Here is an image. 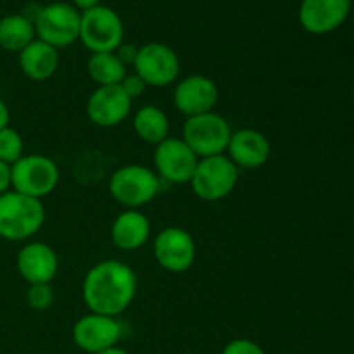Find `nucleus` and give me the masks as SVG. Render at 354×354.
<instances>
[{
    "label": "nucleus",
    "mask_w": 354,
    "mask_h": 354,
    "mask_svg": "<svg viewBox=\"0 0 354 354\" xmlns=\"http://www.w3.org/2000/svg\"><path fill=\"white\" fill-rule=\"evenodd\" d=\"M138 280L131 266L118 259H102L86 272L82 296L90 313L120 317L137 296Z\"/></svg>",
    "instance_id": "f257e3e1"
},
{
    "label": "nucleus",
    "mask_w": 354,
    "mask_h": 354,
    "mask_svg": "<svg viewBox=\"0 0 354 354\" xmlns=\"http://www.w3.org/2000/svg\"><path fill=\"white\" fill-rule=\"evenodd\" d=\"M45 223L41 201L9 192L0 196V237L10 242H23L40 232Z\"/></svg>",
    "instance_id": "f03ea898"
},
{
    "label": "nucleus",
    "mask_w": 354,
    "mask_h": 354,
    "mask_svg": "<svg viewBox=\"0 0 354 354\" xmlns=\"http://www.w3.org/2000/svg\"><path fill=\"white\" fill-rule=\"evenodd\" d=\"M161 190V178L144 165H124L109 178V194L124 209H138L152 203Z\"/></svg>",
    "instance_id": "7ed1b4c3"
},
{
    "label": "nucleus",
    "mask_w": 354,
    "mask_h": 354,
    "mask_svg": "<svg viewBox=\"0 0 354 354\" xmlns=\"http://www.w3.org/2000/svg\"><path fill=\"white\" fill-rule=\"evenodd\" d=\"M59 178L55 161L44 154H24L10 166V190L38 201L54 192Z\"/></svg>",
    "instance_id": "20e7f679"
},
{
    "label": "nucleus",
    "mask_w": 354,
    "mask_h": 354,
    "mask_svg": "<svg viewBox=\"0 0 354 354\" xmlns=\"http://www.w3.org/2000/svg\"><path fill=\"white\" fill-rule=\"evenodd\" d=\"M239 182V168L227 154L199 159L190 187L199 199L218 203L230 196Z\"/></svg>",
    "instance_id": "39448f33"
},
{
    "label": "nucleus",
    "mask_w": 354,
    "mask_h": 354,
    "mask_svg": "<svg viewBox=\"0 0 354 354\" xmlns=\"http://www.w3.org/2000/svg\"><path fill=\"white\" fill-rule=\"evenodd\" d=\"M80 21L82 12L73 3H48L35 16V33L38 40L59 50L80 40Z\"/></svg>",
    "instance_id": "423d86ee"
},
{
    "label": "nucleus",
    "mask_w": 354,
    "mask_h": 354,
    "mask_svg": "<svg viewBox=\"0 0 354 354\" xmlns=\"http://www.w3.org/2000/svg\"><path fill=\"white\" fill-rule=\"evenodd\" d=\"M232 127L218 113H206L201 116L187 118L182 130V140L194 151L199 159L220 156L227 152L232 137Z\"/></svg>",
    "instance_id": "0eeeda50"
},
{
    "label": "nucleus",
    "mask_w": 354,
    "mask_h": 354,
    "mask_svg": "<svg viewBox=\"0 0 354 354\" xmlns=\"http://www.w3.org/2000/svg\"><path fill=\"white\" fill-rule=\"evenodd\" d=\"M124 26L120 14L111 7L97 6L82 12L80 41L92 54L116 52L123 45Z\"/></svg>",
    "instance_id": "6e6552de"
},
{
    "label": "nucleus",
    "mask_w": 354,
    "mask_h": 354,
    "mask_svg": "<svg viewBox=\"0 0 354 354\" xmlns=\"http://www.w3.org/2000/svg\"><path fill=\"white\" fill-rule=\"evenodd\" d=\"M133 68L145 85L162 88L173 85L178 78L180 59L169 45L149 41L137 50Z\"/></svg>",
    "instance_id": "1a4fd4ad"
},
{
    "label": "nucleus",
    "mask_w": 354,
    "mask_h": 354,
    "mask_svg": "<svg viewBox=\"0 0 354 354\" xmlns=\"http://www.w3.org/2000/svg\"><path fill=\"white\" fill-rule=\"evenodd\" d=\"M154 259L162 270L169 273H183L192 268L197 256L196 241L180 227H166L159 232L152 242Z\"/></svg>",
    "instance_id": "9d476101"
},
{
    "label": "nucleus",
    "mask_w": 354,
    "mask_h": 354,
    "mask_svg": "<svg viewBox=\"0 0 354 354\" xmlns=\"http://www.w3.org/2000/svg\"><path fill=\"white\" fill-rule=\"evenodd\" d=\"M199 158L192 149L176 137H168L154 149V171L161 182L185 185L192 180Z\"/></svg>",
    "instance_id": "9b49d317"
},
{
    "label": "nucleus",
    "mask_w": 354,
    "mask_h": 354,
    "mask_svg": "<svg viewBox=\"0 0 354 354\" xmlns=\"http://www.w3.org/2000/svg\"><path fill=\"white\" fill-rule=\"evenodd\" d=\"M220 99L218 85L204 75H192L180 80L173 92V104L183 116L194 118L213 113Z\"/></svg>",
    "instance_id": "f8f14e48"
},
{
    "label": "nucleus",
    "mask_w": 354,
    "mask_h": 354,
    "mask_svg": "<svg viewBox=\"0 0 354 354\" xmlns=\"http://www.w3.org/2000/svg\"><path fill=\"white\" fill-rule=\"evenodd\" d=\"M121 339V325L116 318L88 313L73 327V342L88 354H97L118 346Z\"/></svg>",
    "instance_id": "ddd939ff"
},
{
    "label": "nucleus",
    "mask_w": 354,
    "mask_h": 354,
    "mask_svg": "<svg viewBox=\"0 0 354 354\" xmlns=\"http://www.w3.org/2000/svg\"><path fill=\"white\" fill-rule=\"evenodd\" d=\"M133 100L120 85L97 86L86 100V116L95 127L114 128L123 123L131 113Z\"/></svg>",
    "instance_id": "4468645a"
},
{
    "label": "nucleus",
    "mask_w": 354,
    "mask_h": 354,
    "mask_svg": "<svg viewBox=\"0 0 354 354\" xmlns=\"http://www.w3.org/2000/svg\"><path fill=\"white\" fill-rule=\"evenodd\" d=\"M351 12V0H303L299 23L308 33L327 35L341 28Z\"/></svg>",
    "instance_id": "2eb2a0df"
},
{
    "label": "nucleus",
    "mask_w": 354,
    "mask_h": 354,
    "mask_svg": "<svg viewBox=\"0 0 354 354\" xmlns=\"http://www.w3.org/2000/svg\"><path fill=\"white\" fill-rule=\"evenodd\" d=\"M225 154L239 169H258L265 166L272 156V144L259 130L242 128L232 133Z\"/></svg>",
    "instance_id": "dca6fc26"
},
{
    "label": "nucleus",
    "mask_w": 354,
    "mask_h": 354,
    "mask_svg": "<svg viewBox=\"0 0 354 354\" xmlns=\"http://www.w3.org/2000/svg\"><path fill=\"white\" fill-rule=\"evenodd\" d=\"M16 266L28 286L50 283L59 270L57 252L45 242H30L17 252Z\"/></svg>",
    "instance_id": "f3484780"
},
{
    "label": "nucleus",
    "mask_w": 354,
    "mask_h": 354,
    "mask_svg": "<svg viewBox=\"0 0 354 354\" xmlns=\"http://www.w3.org/2000/svg\"><path fill=\"white\" fill-rule=\"evenodd\" d=\"M151 237V221L140 209H124L111 225V241L120 251H138Z\"/></svg>",
    "instance_id": "a211bd4d"
},
{
    "label": "nucleus",
    "mask_w": 354,
    "mask_h": 354,
    "mask_svg": "<svg viewBox=\"0 0 354 354\" xmlns=\"http://www.w3.org/2000/svg\"><path fill=\"white\" fill-rule=\"evenodd\" d=\"M17 55H19V68L23 75L33 82H45L52 78L59 68L57 48L38 38H35Z\"/></svg>",
    "instance_id": "6ab92c4d"
},
{
    "label": "nucleus",
    "mask_w": 354,
    "mask_h": 354,
    "mask_svg": "<svg viewBox=\"0 0 354 354\" xmlns=\"http://www.w3.org/2000/svg\"><path fill=\"white\" fill-rule=\"evenodd\" d=\"M133 130L145 144L158 145L169 137V120L158 106H144L135 113Z\"/></svg>",
    "instance_id": "aec40b11"
},
{
    "label": "nucleus",
    "mask_w": 354,
    "mask_h": 354,
    "mask_svg": "<svg viewBox=\"0 0 354 354\" xmlns=\"http://www.w3.org/2000/svg\"><path fill=\"white\" fill-rule=\"evenodd\" d=\"M37 38L33 19L24 14H9L0 19V47L3 50L17 52Z\"/></svg>",
    "instance_id": "412c9836"
},
{
    "label": "nucleus",
    "mask_w": 354,
    "mask_h": 354,
    "mask_svg": "<svg viewBox=\"0 0 354 354\" xmlns=\"http://www.w3.org/2000/svg\"><path fill=\"white\" fill-rule=\"evenodd\" d=\"M86 73L97 86L120 85L127 76V66L116 52H99L92 54L86 61Z\"/></svg>",
    "instance_id": "4be33fe9"
},
{
    "label": "nucleus",
    "mask_w": 354,
    "mask_h": 354,
    "mask_svg": "<svg viewBox=\"0 0 354 354\" xmlns=\"http://www.w3.org/2000/svg\"><path fill=\"white\" fill-rule=\"evenodd\" d=\"M24 156V140L14 128L7 127L0 130V161L12 166Z\"/></svg>",
    "instance_id": "5701e85b"
},
{
    "label": "nucleus",
    "mask_w": 354,
    "mask_h": 354,
    "mask_svg": "<svg viewBox=\"0 0 354 354\" xmlns=\"http://www.w3.org/2000/svg\"><path fill=\"white\" fill-rule=\"evenodd\" d=\"M55 294L50 283H33L26 290V303L31 310L45 311L54 304Z\"/></svg>",
    "instance_id": "b1692460"
},
{
    "label": "nucleus",
    "mask_w": 354,
    "mask_h": 354,
    "mask_svg": "<svg viewBox=\"0 0 354 354\" xmlns=\"http://www.w3.org/2000/svg\"><path fill=\"white\" fill-rule=\"evenodd\" d=\"M221 354H266L265 349L249 339H234L223 348Z\"/></svg>",
    "instance_id": "393cba45"
},
{
    "label": "nucleus",
    "mask_w": 354,
    "mask_h": 354,
    "mask_svg": "<svg viewBox=\"0 0 354 354\" xmlns=\"http://www.w3.org/2000/svg\"><path fill=\"white\" fill-rule=\"evenodd\" d=\"M120 86L131 100L138 99V97L145 92V88H147L145 82L137 75V73H131V75L130 73H127V76H124L123 82L120 83Z\"/></svg>",
    "instance_id": "a878e982"
},
{
    "label": "nucleus",
    "mask_w": 354,
    "mask_h": 354,
    "mask_svg": "<svg viewBox=\"0 0 354 354\" xmlns=\"http://www.w3.org/2000/svg\"><path fill=\"white\" fill-rule=\"evenodd\" d=\"M137 50H138V48L131 47V45H124L123 44L120 48H118L116 54H118V57L123 61V64L127 66V64H133L135 55H137Z\"/></svg>",
    "instance_id": "bb28decb"
},
{
    "label": "nucleus",
    "mask_w": 354,
    "mask_h": 354,
    "mask_svg": "<svg viewBox=\"0 0 354 354\" xmlns=\"http://www.w3.org/2000/svg\"><path fill=\"white\" fill-rule=\"evenodd\" d=\"M10 190V166L0 161V196Z\"/></svg>",
    "instance_id": "cd10ccee"
},
{
    "label": "nucleus",
    "mask_w": 354,
    "mask_h": 354,
    "mask_svg": "<svg viewBox=\"0 0 354 354\" xmlns=\"http://www.w3.org/2000/svg\"><path fill=\"white\" fill-rule=\"evenodd\" d=\"M73 6L80 10V12H85V10L93 9L97 6H102V0H73Z\"/></svg>",
    "instance_id": "c85d7f7f"
},
{
    "label": "nucleus",
    "mask_w": 354,
    "mask_h": 354,
    "mask_svg": "<svg viewBox=\"0 0 354 354\" xmlns=\"http://www.w3.org/2000/svg\"><path fill=\"white\" fill-rule=\"evenodd\" d=\"M9 121H10L9 109H7L6 102L0 99V130H3V128L9 127Z\"/></svg>",
    "instance_id": "c756f323"
},
{
    "label": "nucleus",
    "mask_w": 354,
    "mask_h": 354,
    "mask_svg": "<svg viewBox=\"0 0 354 354\" xmlns=\"http://www.w3.org/2000/svg\"><path fill=\"white\" fill-rule=\"evenodd\" d=\"M97 354H128V353L124 351V349H121V348H118V346H114V348H109V349H106V351H100V353H97Z\"/></svg>",
    "instance_id": "7c9ffc66"
},
{
    "label": "nucleus",
    "mask_w": 354,
    "mask_h": 354,
    "mask_svg": "<svg viewBox=\"0 0 354 354\" xmlns=\"http://www.w3.org/2000/svg\"><path fill=\"white\" fill-rule=\"evenodd\" d=\"M353 97H354V93H353Z\"/></svg>",
    "instance_id": "2f4dec72"
}]
</instances>
